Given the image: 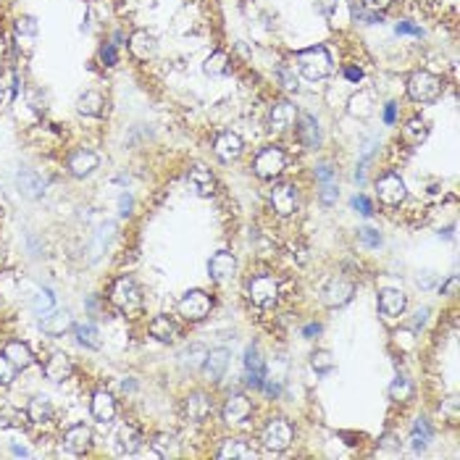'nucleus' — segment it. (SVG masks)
I'll return each mask as SVG.
<instances>
[{
    "label": "nucleus",
    "instance_id": "60",
    "mask_svg": "<svg viewBox=\"0 0 460 460\" xmlns=\"http://www.w3.org/2000/svg\"><path fill=\"white\" fill-rule=\"evenodd\" d=\"M394 119H397V106H394V103H387V108H384V121H387V124H394Z\"/></svg>",
    "mask_w": 460,
    "mask_h": 460
},
{
    "label": "nucleus",
    "instance_id": "24",
    "mask_svg": "<svg viewBox=\"0 0 460 460\" xmlns=\"http://www.w3.org/2000/svg\"><path fill=\"white\" fill-rule=\"evenodd\" d=\"M129 53L137 58V61H148V58H153L155 53V37L148 29H137V32H131L129 37Z\"/></svg>",
    "mask_w": 460,
    "mask_h": 460
},
{
    "label": "nucleus",
    "instance_id": "13",
    "mask_svg": "<svg viewBox=\"0 0 460 460\" xmlns=\"http://www.w3.org/2000/svg\"><path fill=\"white\" fill-rule=\"evenodd\" d=\"M98 166H100V158L92 150H74V153L69 155V174L77 176V179L89 176Z\"/></svg>",
    "mask_w": 460,
    "mask_h": 460
},
{
    "label": "nucleus",
    "instance_id": "21",
    "mask_svg": "<svg viewBox=\"0 0 460 460\" xmlns=\"http://www.w3.org/2000/svg\"><path fill=\"white\" fill-rule=\"evenodd\" d=\"M40 326H43L48 337H64L69 329H74V318H71L69 310H50Z\"/></svg>",
    "mask_w": 460,
    "mask_h": 460
},
{
    "label": "nucleus",
    "instance_id": "9",
    "mask_svg": "<svg viewBox=\"0 0 460 460\" xmlns=\"http://www.w3.org/2000/svg\"><path fill=\"white\" fill-rule=\"evenodd\" d=\"M352 292H355L352 282H347V279L337 276V279H331V282L324 287V292H321V300H324V306H329V308H340V306H345V303H350Z\"/></svg>",
    "mask_w": 460,
    "mask_h": 460
},
{
    "label": "nucleus",
    "instance_id": "4",
    "mask_svg": "<svg viewBox=\"0 0 460 460\" xmlns=\"http://www.w3.org/2000/svg\"><path fill=\"white\" fill-rule=\"evenodd\" d=\"M292 437H295V429L289 421L285 418H274V421H268V426L263 429V447L271 450V452H285L289 445H292Z\"/></svg>",
    "mask_w": 460,
    "mask_h": 460
},
{
    "label": "nucleus",
    "instance_id": "61",
    "mask_svg": "<svg viewBox=\"0 0 460 460\" xmlns=\"http://www.w3.org/2000/svg\"><path fill=\"white\" fill-rule=\"evenodd\" d=\"M345 77L350 79V82H361L363 71H361V69H355V66H347V69H345Z\"/></svg>",
    "mask_w": 460,
    "mask_h": 460
},
{
    "label": "nucleus",
    "instance_id": "16",
    "mask_svg": "<svg viewBox=\"0 0 460 460\" xmlns=\"http://www.w3.org/2000/svg\"><path fill=\"white\" fill-rule=\"evenodd\" d=\"M250 413H252V403L245 394H231L229 400L224 403V410H221V416H224L227 424H242V421H247Z\"/></svg>",
    "mask_w": 460,
    "mask_h": 460
},
{
    "label": "nucleus",
    "instance_id": "20",
    "mask_svg": "<svg viewBox=\"0 0 460 460\" xmlns=\"http://www.w3.org/2000/svg\"><path fill=\"white\" fill-rule=\"evenodd\" d=\"M245 379H247L252 389H261L266 384V363H263L261 352L255 347H250L247 355H245Z\"/></svg>",
    "mask_w": 460,
    "mask_h": 460
},
{
    "label": "nucleus",
    "instance_id": "42",
    "mask_svg": "<svg viewBox=\"0 0 460 460\" xmlns=\"http://www.w3.org/2000/svg\"><path fill=\"white\" fill-rule=\"evenodd\" d=\"M310 368L316 373H321V376H326V373L334 371V355L329 350H316L310 355Z\"/></svg>",
    "mask_w": 460,
    "mask_h": 460
},
{
    "label": "nucleus",
    "instance_id": "11",
    "mask_svg": "<svg viewBox=\"0 0 460 460\" xmlns=\"http://www.w3.org/2000/svg\"><path fill=\"white\" fill-rule=\"evenodd\" d=\"M229 358H231V352L227 350V347H213V350H208L206 361H203V373L208 376V382H221V376L229 368Z\"/></svg>",
    "mask_w": 460,
    "mask_h": 460
},
{
    "label": "nucleus",
    "instance_id": "29",
    "mask_svg": "<svg viewBox=\"0 0 460 460\" xmlns=\"http://www.w3.org/2000/svg\"><path fill=\"white\" fill-rule=\"evenodd\" d=\"M347 113L352 119H371L373 116V95L368 89H358L350 100H347Z\"/></svg>",
    "mask_w": 460,
    "mask_h": 460
},
{
    "label": "nucleus",
    "instance_id": "51",
    "mask_svg": "<svg viewBox=\"0 0 460 460\" xmlns=\"http://www.w3.org/2000/svg\"><path fill=\"white\" fill-rule=\"evenodd\" d=\"M361 240H363V245H368V247H379V245H382V237H379V231L371 229V227L361 229Z\"/></svg>",
    "mask_w": 460,
    "mask_h": 460
},
{
    "label": "nucleus",
    "instance_id": "63",
    "mask_svg": "<svg viewBox=\"0 0 460 460\" xmlns=\"http://www.w3.org/2000/svg\"><path fill=\"white\" fill-rule=\"evenodd\" d=\"M426 316H429L426 308H424V310H418L416 313V326H424V324H426Z\"/></svg>",
    "mask_w": 460,
    "mask_h": 460
},
{
    "label": "nucleus",
    "instance_id": "2",
    "mask_svg": "<svg viewBox=\"0 0 460 460\" xmlns=\"http://www.w3.org/2000/svg\"><path fill=\"white\" fill-rule=\"evenodd\" d=\"M110 303L119 308L121 313H140V308H143V292H140V287L137 282L131 279V276H121L116 279V285L110 289Z\"/></svg>",
    "mask_w": 460,
    "mask_h": 460
},
{
    "label": "nucleus",
    "instance_id": "3",
    "mask_svg": "<svg viewBox=\"0 0 460 460\" xmlns=\"http://www.w3.org/2000/svg\"><path fill=\"white\" fill-rule=\"evenodd\" d=\"M408 95L416 103H434L442 95V79L426 71V69L413 71L410 79H408Z\"/></svg>",
    "mask_w": 460,
    "mask_h": 460
},
{
    "label": "nucleus",
    "instance_id": "39",
    "mask_svg": "<svg viewBox=\"0 0 460 460\" xmlns=\"http://www.w3.org/2000/svg\"><path fill=\"white\" fill-rule=\"evenodd\" d=\"M227 69H229V55L224 53V50L210 53L208 58H206V64H203L206 77H224V74H227Z\"/></svg>",
    "mask_w": 460,
    "mask_h": 460
},
{
    "label": "nucleus",
    "instance_id": "18",
    "mask_svg": "<svg viewBox=\"0 0 460 460\" xmlns=\"http://www.w3.org/2000/svg\"><path fill=\"white\" fill-rule=\"evenodd\" d=\"M16 187H19V192L24 197H29V200H37V197L45 195V179L37 171L32 168H22L19 174H16Z\"/></svg>",
    "mask_w": 460,
    "mask_h": 460
},
{
    "label": "nucleus",
    "instance_id": "15",
    "mask_svg": "<svg viewBox=\"0 0 460 460\" xmlns=\"http://www.w3.org/2000/svg\"><path fill=\"white\" fill-rule=\"evenodd\" d=\"M271 206L279 216H292L297 210V192L292 185H276L271 189Z\"/></svg>",
    "mask_w": 460,
    "mask_h": 460
},
{
    "label": "nucleus",
    "instance_id": "26",
    "mask_svg": "<svg viewBox=\"0 0 460 460\" xmlns=\"http://www.w3.org/2000/svg\"><path fill=\"white\" fill-rule=\"evenodd\" d=\"M295 119H297V108L292 106V103H276L274 110H271V119H268V124H271V129L274 131H287L295 127Z\"/></svg>",
    "mask_w": 460,
    "mask_h": 460
},
{
    "label": "nucleus",
    "instance_id": "27",
    "mask_svg": "<svg viewBox=\"0 0 460 460\" xmlns=\"http://www.w3.org/2000/svg\"><path fill=\"white\" fill-rule=\"evenodd\" d=\"M255 458H258V452L247 442H242V439H227L219 450V460H255Z\"/></svg>",
    "mask_w": 460,
    "mask_h": 460
},
{
    "label": "nucleus",
    "instance_id": "55",
    "mask_svg": "<svg viewBox=\"0 0 460 460\" xmlns=\"http://www.w3.org/2000/svg\"><path fill=\"white\" fill-rule=\"evenodd\" d=\"M279 77H282V85H285L287 89H297V77L287 69V66L279 69Z\"/></svg>",
    "mask_w": 460,
    "mask_h": 460
},
{
    "label": "nucleus",
    "instance_id": "7",
    "mask_svg": "<svg viewBox=\"0 0 460 460\" xmlns=\"http://www.w3.org/2000/svg\"><path fill=\"white\" fill-rule=\"evenodd\" d=\"M250 300L258 308H271L279 300V282L268 274L255 276L250 282Z\"/></svg>",
    "mask_w": 460,
    "mask_h": 460
},
{
    "label": "nucleus",
    "instance_id": "36",
    "mask_svg": "<svg viewBox=\"0 0 460 460\" xmlns=\"http://www.w3.org/2000/svg\"><path fill=\"white\" fill-rule=\"evenodd\" d=\"M429 442H431V424L426 418H416V424L410 429V447H413V452H424L429 447Z\"/></svg>",
    "mask_w": 460,
    "mask_h": 460
},
{
    "label": "nucleus",
    "instance_id": "54",
    "mask_svg": "<svg viewBox=\"0 0 460 460\" xmlns=\"http://www.w3.org/2000/svg\"><path fill=\"white\" fill-rule=\"evenodd\" d=\"M316 176H318V182H337V174H334V168L329 164H321L316 168Z\"/></svg>",
    "mask_w": 460,
    "mask_h": 460
},
{
    "label": "nucleus",
    "instance_id": "56",
    "mask_svg": "<svg viewBox=\"0 0 460 460\" xmlns=\"http://www.w3.org/2000/svg\"><path fill=\"white\" fill-rule=\"evenodd\" d=\"M337 3H340V0H316L318 11L324 13V16H334V11H337Z\"/></svg>",
    "mask_w": 460,
    "mask_h": 460
},
{
    "label": "nucleus",
    "instance_id": "49",
    "mask_svg": "<svg viewBox=\"0 0 460 460\" xmlns=\"http://www.w3.org/2000/svg\"><path fill=\"white\" fill-rule=\"evenodd\" d=\"M100 61H103V66H116V64H119L116 45H113V43H103V45H100Z\"/></svg>",
    "mask_w": 460,
    "mask_h": 460
},
{
    "label": "nucleus",
    "instance_id": "48",
    "mask_svg": "<svg viewBox=\"0 0 460 460\" xmlns=\"http://www.w3.org/2000/svg\"><path fill=\"white\" fill-rule=\"evenodd\" d=\"M337 197H340L337 182H321V203H324V206H334Z\"/></svg>",
    "mask_w": 460,
    "mask_h": 460
},
{
    "label": "nucleus",
    "instance_id": "35",
    "mask_svg": "<svg viewBox=\"0 0 460 460\" xmlns=\"http://www.w3.org/2000/svg\"><path fill=\"white\" fill-rule=\"evenodd\" d=\"M403 137H405L408 145H413V148H421V145L426 143L429 137V127L424 119H408L405 127H403Z\"/></svg>",
    "mask_w": 460,
    "mask_h": 460
},
{
    "label": "nucleus",
    "instance_id": "62",
    "mask_svg": "<svg viewBox=\"0 0 460 460\" xmlns=\"http://www.w3.org/2000/svg\"><path fill=\"white\" fill-rule=\"evenodd\" d=\"M303 334H306L308 340H313L316 334H321V326H318V324H308V326L303 329Z\"/></svg>",
    "mask_w": 460,
    "mask_h": 460
},
{
    "label": "nucleus",
    "instance_id": "10",
    "mask_svg": "<svg viewBox=\"0 0 460 460\" xmlns=\"http://www.w3.org/2000/svg\"><path fill=\"white\" fill-rule=\"evenodd\" d=\"M245 150V145H242V137L240 134H234V131H221L219 137H216V143H213V153L219 161H237Z\"/></svg>",
    "mask_w": 460,
    "mask_h": 460
},
{
    "label": "nucleus",
    "instance_id": "46",
    "mask_svg": "<svg viewBox=\"0 0 460 460\" xmlns=\"http://www.w3.org/2000/svg\"><path fill=\"white\" fill-rule=\"evenodd\" d=\"M16 366H13L6 355H0V387H8V384H13V379H16Z\"/></svg>",
    "mask_w": 460,
    "mask_h": 460
},
{
    "label": "nucleus",
    "instance_id": "22",
    "mask_svg": "<svg viewBox=\"0 0 460 460\" xmlns=\"http://www.w3.org/2000/svg\"><path fill=\"white\" fill-rule=\"evenodd\" d=\"M45 376L50 379V382H66L71 373H74V363H71V358L69 355H64V352H55V355H50L48 358V363H45Z\"/></svg>",
    "mask_w": 460,
    "mask_h": 460
},
{
    "label": "nucleus",
    "instance_id": "30",
    "mask_svg": "<svg viewBox=\"0 0 460 460\" xmlns=\"http://www.w3.org/2000/svg\"><path fill=\"white\" fill-rule=\"evenodd\" d=\"M116 442H119V452L121 455H137L140 452V445H143V437L140 431L131 426V424H124L116 431Z\"/></svg>",
    "mask_w": 460,
    "mask_h": 460
},
{
    "label": "nucleus",
    "instance_id": "64",
    "mask_svg": "<svg viewBox=\"0 0 460 460\" xmlns=\"http://www.w3.org/2000/svg\"><path fill=\"white\" fill-rule=\"evenodd\" d=\"M11 452H13V455H22V458H27V455H29V452H27L24 447H19V445H13Z\"/></svg>",
    "mask_w": 460,
    "mask_h": 460
},
{
    "label": "nucleus",
    "instance_id": "28",
    "mask_svg": "<svg viewBox=\"0 0 460 460\" xmlns=\"http://www.w3.org/2000/svg\"><path fill=\"white\" fill-rule=\"evenodd\" d=\"M3 355L8 358V361L19 368V371H24V368H29L34 363V355L32 350H29V345H24L22 340H11L8 345H6V350H3Z\"/></svg>",
    "mask_w": 460,
    "mask_h": 460
},
{
    "label": "nucleus",
    "instance_id": "14",
    "mask_svg": "<svg viewBox=\"0 0 460 460\" xmlns=\"http://www.w3.org/2000/svg\"><path fill=\"white\" fill-rule=\"evenodd\" d=\"M89 410H92L95 421L110 424L116 418V400H113V394L106 392V389H98V392L92 394V400H89Z\"/></svg>",
    "mask_w": 460,
    "mask_h": 460
},
{
    "label": "nucleus",
    "instance_id": "12",
    "mask_svg": "<svg viewBox=\"0 0 460 460\" xmlns=\"http://www.w3.org/2000/svg\"><path fill=\"white\" fill-rule=\"evenodd\" d=\"M64 445L69 452H74V455H85L89 447H92V431L89 426L85 424H74V426L66 429L64 434Z\"/></svg>",
    "mask_w": 460,
    "mask_h": 460
},
{
    "label": "nucleus",
    "instance_id": "45",
    "mask_svg": "<svg viewBox=\"0 0 460 460\" xmlns=\"http://www.w3.org/2000/svg\"><path fill=\"white\" fill-rule=\"evenodd\" d=\"M155 450L161 452V458H168V455H176L179 450H176V439L171 434H161V437H155Z\"/></svg>",
    "mask_w": 460,
    "mask_h": 460
},
{
    "label": "nucleus",
    "instance_id": "38",
    "mask_svg": "<svg viewBox=\"0 0 460 460\" xmlns=\"http://www.w3.org/2000/svg\"><path fill=\"white\" fill-rule=\"evenodd\" d=\"M29 424V416L27 410L13 405H3L0 408V429H22Z\"/></svg>",
    "mask_w": 460,
    "mask_h": 460
},
{
    "label": "nucleus",
    "instance_id": "33",
    "mask_svg": "<svg viewBox=\"0 0 460 460\" xmlns=\"http://www.w3.org/2000/svg\"><path fill=\"white\" fill-rule=\"evenodd\" d=\"M150 337H155L158 342H176V337H179V329H176V324L171 321L168 316H155L153 321H150Z\"/></svg>",
    "mask_w": 460,
    "mask_h": 460
},
{
    "label": "nucleus",
    "instance_id": "47",
    "mask_svg": "<svg viewBox=\"0 0 460 460\" xmlns=\"http://www.w3.org/2000/svg\"><path fill=\"white\" fill-rule=\"evenodd\" d=\"M206 355H208V350H206L203 345H192V347L185 352V363H189L192 368H195V366H200V368H203V361H206Z\"/></svg>",
    "mask_w": 460,
    "mask_h": 460
},
{
    "label": "nucleus",
    "instance_id": "37",
    "mask_svg": "<svg viewBox=\"0 0 460 460\" xmlns=\"http://www.w3.org/2000/svg\"><path fill=\"white\" fill-rule=\"evenodd\" d=\"M74 334H77V342L87 350H100L103 347V340H100V331L92 324H74Z\"/></svg>",
    "mask_w": 460,
    "mask_h": 460
},
{
    "label": "nucleus",
    "instance_id": "31",
    "mask_svg": "<svg viewBox=\"0 0 460 460\" xmlns=\"http://www.w3.org/2000/svg\"><path fill=\"white\" fill-rule=\"evenodd\" d=\"M53 403L45 394H37V397L29 400V408H27L29 424H48V421H53Z\"/></svg>",
    "mask_w": 460,
    "mask_h": 460
},
{
    "label": "nucleus",
    "instance_id": "8",
    "mask_svg": "<svg viewBox=\"0 0 460 460\" xmlns=\"http://www.w3.org/2000/svg\"><path fill=\"white\" fill-rule=\"evenodd\" d=\"M376 195H379V200H382L384 206H400L408 197L405 182L397 174H384L376 182Z\"/></svg>",
    "mask_w": 460,
    "mask_h": 460
},
{
    "label": "nucleus",
    "instance_id": "1",
    "mask_svg": "<svg viewBox=\"0 0 460 460\" xmlns=\"http://www.w3.org/2000/svg\"><path fill=\"white\" fill-rule=\"evenodd\" d=\"M297 66L308 82H321L331 74V55L324 45H313L297 53Z\"/></svg>",
    "mask_w": 460,
    "mask_h": 460
},
{
    "label": "nucleus",
    "instance_id": "25",
    "mask_svg": "<svg viewBox=\"0 0 460 460\" xmlns=\"http://www.w3.org/2000/svg\"><path fill=\"white\" fill-rule=\"evenodd\" d=\"M210 410H213V403H210L208 394L192 392L185 400V416L189 418V421H206V418L210 416Z\"/></svg>",
    "mask_w": 460,
    "mask_h": 460
},
{
    "label": "nucleus",
    "instance_id": "41",
    "mask_svg": "<svg viewBox=\"0 0 460 460\" xmlns=\"http://www.w3.org/2000/svg\"><path fill=\"white\" fill-rule=\"evenodd\" d=\"M389 397H392L394 403H408V400L413 397V384H410V379L397 376V379L389 384Z\"/></svg>",
    "mask_w": 460,
    "mask_h": 460
},
{
    "label": "nucleus",
    "instance_id": "32",
    "mask_svg": "<svg viewBox=\"0 0 460 460\" xmlns=\"http://www.w3.org/2000/svg\"><path fill=\"white\" fill-rule=\"evenodd\" d=\"M297 131H300L303 145L310 148V150H316L318 145H321V129H318V121L313 119L310 113H300V127H297Z\"/></svg>",
    "mask_w": 460,
    "mask_h": 460
},
{
    "label": "nucleus",
    "instance_id": "52",
    "mask_svg": "<svg viewBox=\"0 0 460 460\" xmlns=\"http://www.w3.org/2000/svg\"><path fill=\"white\" fill-rule=\"evenodd\" d=\"M394 342H397V345H403V350H413L416 337H413V331L403 329V331H397V334H394Z\"/></svg>",
    "mask_w": 460,
    "mask_h": 460
},
{
    "label": "nucleus",
    "instance_id": "40",
    "mask_svg": "<svg viewBox=\"0 0 460 460\" xmlns=\"http://www.w3.org/2000/svg\"><path fill=\"white\" fill-rule=\"evenodd\" d=\"M50 310H55V295L50 289H40V292L32 297V313L43 318V316H48Z\"/></svg>",
    "mask_w": 460,
    "mask_h": 460
},
{
    "label": "nucleus",
    "instance_id": "53",
    "mask_svg": "<svg viewBox=\"0 0 460 460\" xmlns=\"http://www.w3.org/2000/svg\"><path fill=\"white\" fill-rule=\"evenodd\" d=\"M394 32L397 34H410V37H421V27H416V24H410V22H397Z\"/></svg>",
    "mask_w": 460,
    "mask_h": 460
},
{
    "label": "nucleus",
    "instance_id": "44",
    "mask_svg": "<svg viewBox=\"0 0 460 460\" xmlns=\"http://www.w3.org/2000/svg\"><path fill=\"white\" fill-rule=\"evenodd\" d=\"M352 19L363 24H382V11H371V8L355 3V6H352Z\"/></svg>",
    "mask_w": 460,
    "mask_h": 460
},
{
    "label": "nucleus",
    "instance_id": "34",
    "mask_svg": "<svg viewBox=\"0 0 460 460\" xmlns=\"http://www.w3.org/2000/svg\"><path fill=\"white\" fill-rule=\"evenodd\" d=\"M77 110L82 116H103V110H106V98H103L100 92H95V89H87L85 95H79Z\"/></svg>",
    "mask_w": 460,
    "mask_h": 460
},
{
    "label": "nucleus",
    "instance_id": "43",
    "mask_svg": "<svg viewBox=\"0 0 460 460\" xmlns=\"http://www.w3.org/2000/svg\"><path fill=\"white\" fill-rule=\"evenodd\" d=\"M37 32H40V24H37L34 16H19V19H16V34H19V40H22V37L34 40Z\"/></svg>",
    "mask_w": 460,
    "mask_h": 460
},
{
    "label": "nucleus",
    "instance_id": "59",
    "mask_svg": "<svg viewBox=\"0 0 460 460\" xmlns=\"http://www.w3.org/2000/svg\"><path fill=\"white\" fill-rule=\"evenodd\" d=\"M119 213L121 216H129L131 213V195H121L119 197Z\"/></svg>",
    "mask_w": 460,
    "mask_h": 460
},
{
    "label": "nucleus",
    "instance_id": "19",
    "mask_svg": "<svg viewBox=\"0 0 460 460\" xmlns=\"http://www.w3.org/2000/svg\"><path fill=\"white\" fill-rule=\"evenodd\" d=\"M187 179H189L192 189H195L200 197H210L213 192H216V179H213L208 166L195 164L192 168H189V176H187Z\"/></svg>",
    "mask_w": 460,
    "mask_h": 460
},
{
    "label": "nucleus",
    "instance_id": "6",
    "mask_svg": "<svg viewBox=\"0 0 460 460\" xmlns=\"http://www.w3.org/2000/svg\"><path fill=\"white\" fill-rule=\"evenodd\" d=\"M210 308H213L210 295H206L203 289H192L179 300V316L185 321H203L210 313Z\"/></svg>",
    "mask_w": 460,
    "mask_h": 460
},
{
    "label": "nucleus",
    "instance_id": "58",
    "mask_svg": "<svg viewBox=\"0 0 460 460\" xmlns=\"http://www.w3.org/2000/svg\"><path fill=\"white\" fill-rule=\"evenodd\" d=\"M458 285H460V279L458 276H452V279H450L447 285H442V295H458Z\"/></svg>",
    "mask_w": 460,
    "mask_h": 460
},
{
    "label": "nucleus",
    "instance_id": "23",
    "mask_svg": "<svg viewBox=\"0 0 460 460\" xmlns=\"http://www.w3.org/2000/svg\"><path fill=\"white\" fill-rule=\"evenodd\" d=\"M405 306H408V297L403 295L400 289H382V292H379V310H382L387 318L403 316Z\"/></svg>",
    "mask_w": 460,
    "mask_h": 460
},
{
    "label": "nucleus",
    "instance_id": "57",
    "mask_svg": "<svg viewBox=\"0 0 460 460\" xmlns=\"http://www.w3.org/2000/svg\"><path fill=\"white\" fill-rule=\"evenodd\" d=\"M392 3L394 0H363V6H366V8H371V11H387Z\"/></svg>",
    "mask_w": 460,
    "mask_h": 460
},
{
    "label": "nucleus",
    "instance_id": "5",
    "mask_svg": "<svg viewBox=\"0 0 460 460\" xmlns=\"http://www.w3.org/2000/svg\"><path fill=\"white\" fill-rule=\"evenodd\" d=\"M287 166V155L279 150V148H263L261 153L255 155V161H252V171L255 176H261V179H274L285 171Z\"/></svg>",
    "mask_w": 460,
    "mask_h": 460
},
{
    "label": "nucleus",
    "instance_id": "50",
    "mask_svg": "<svg viewBox=\"0 0 460 460\" xmlns=\"http://www.w3.org/2000/svg\"><path fill=\"white\" fill-rule=\"evenodd\" d=\"M352 208L358 210L361 216H373V206H371V200L366 195H355L352 197Z\"/></svg>",
    "mask_w": 460,
    "mask_h": 460
},
{
    "label": "nucleus",
    "instance_id": "17",
    "mask_svg": "<svg viewBox=\"0 0 460 460\" xmlns=\"http://www.w3.org/2000/svg\"><path fill=\"white\" fill-rule=\"evenodd\" d=\"M234 271H237V261H234V255L227 250L216 252L208 261V274L213 282H227V279L234 276Z\"/></svg>",
    "mask_w": 460,
    "mask_h": 460
}]
</instances>
